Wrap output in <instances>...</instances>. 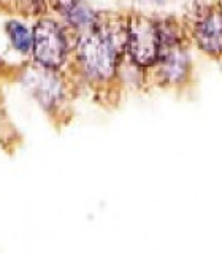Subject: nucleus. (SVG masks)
Instances as JSON below:
<instances>
[{
	"instance_id": "nucleus-1",
	"label": "nucleus",
	"mask_w": 222,
	"mask_h": 254,
	"mask_svg": "<svg viewBox=\"0 0 222 254\" xmlns=\"http://www.w3.org/2000/svg\"><path fill=\"white\" fill-rule=\"evenodd\" d=\"M127 46V29L116 24H99L84 30L78 40V59L87 76L107 81L116 75Z\"/></svg>"
},
{
	"instance_id": "nucleus-2",
	"label": "nucleus",
	"mask_w": 222,
	"mask_h": 254,
	"mask_svg": "<svg viewBox=\"0 0 222 254\" xmlns=\"http://www.w3.org/2000/svg\"><path fill=\"white\" fill-rule=\"evenodd\" d=\"M125 51L137 67L153 68L161 59V32L159 24L146 16L135 14L127 26Z\"/></svg>"
},
{
	"instance_id": "nucleus-3",
	"label": "nucleus",
	"mask_w": 222,
	"mask_h": 254,
	"mask_svg": "<svg viewBox=\"0 0 222 254\" xmlns=\"http://www.w3.org/2000/svg\"><path fill=\"white\" fill-rule=\"evenodd\" d=\"M34 56L40 67L59 68L67 58V38L57 22L42 19L34 27Z\"/></svg>"
},
{
	"instance_id": "nucleus-4",
	"label": "nucleus",
	"mask_w": 222,
	"mask_h": 254,
	"mask_svg": "<svg viewBox=\"0 0 222 254\" xmlns=\"http://www.w3.org/2000/svg\"><path fill=\"white\" fill-rule=\"evenodd\" d=\"M159 83L166 87H179L190 76V59L182 43L162 46L161 59L156 65Z\"/></svg>"
},
{
	"instance_id": "nucleus-5",
	"label": "nucleus",
	"mask_w": 222,
	"mask_h": 254,
	"mask_svg": "<svg viewBox=\"0 0 222 254\" xmlns=\"http://www.w3.org/2000/svg\"><path fill=\"white\" fill-rule=\"evenodd\" d=\"M26 81L32 94L45 108L57 105L62 97V84L56 76L54 70H48L45 67L34 68L29 71Z\"/></svg>"
},
{
	"instance_id": "nucleus-6",
	"label": "nucleus",
	"mask_w": 222,
	"mask_h": 254,
	"mask_svg": "<svg viewBox=\"0 0 222 254\" xmlns=\"http://www.w3.org/2000/svg\"><path fill=\"white\" fill-rule=\"evenodd\" d=\"M194 37L198 48L208 56H222V11L206 13L195 24Z\"/></svg>"
},
{
	"instance_id": "nucleus-7",
	"label": "nucleus",
	"mask_w": 222,
	"mask_h": 254,
	"mask_svg": "<svg viewBox=\"0 0 222 254\" xmlns=\"http://www.w3.org/2000/svg\"><path fill=\"white\" fill-rule=\"evenodd\" d=\"M51 3L75 27L87 30L97 22V16L83 0H51Z\"/></svg>"
},
{
	"instance_id": "nucleus-8",
	"label": "nucleus",
	"mask_w": 222,
	"mask_h": 254,
	"mask_svg": "<svg viewBox=\"0 0 222 254\" xmlns=\"http://www.w3.org/2000/svg\"><path fill=\"white\" fill-rule=\"evenodd\" d=\"M8 35L11 38V43L18 51L27 53L34 46V32H30L24 24L10 21L6 24Z\"/></svg>"
},
{
	"instance_id": "nucleus-9",
	"label": "nucleus",
	"mask_w": 222,
	"mask_h": 254,
	"mask_svg": "<svg viewBox=\"0 0 222 254\" xmlns=\"http://www.w3.org/2000/svg\"><path fill=\"white\" fill-rule=\"evenodd\" d=\"M19 3L21 10L30 14H37L40 10H43V0H19Z\"/></svg>"
}]
</instances>
